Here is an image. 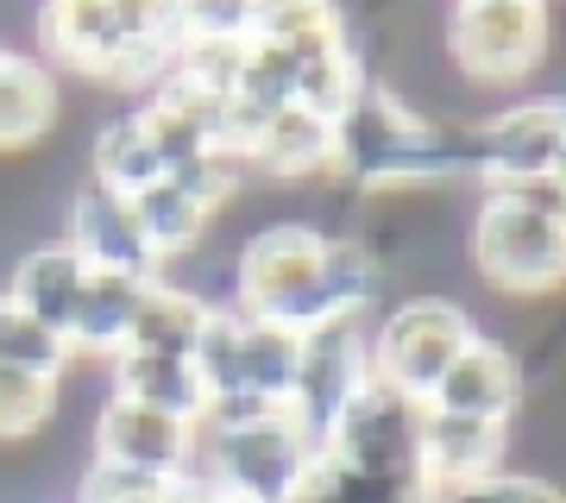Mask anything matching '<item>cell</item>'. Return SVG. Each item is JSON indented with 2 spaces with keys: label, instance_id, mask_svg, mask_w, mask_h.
I'll return each mask as SVG.
<instances>
[{
  "label": "cell",
  "instance_id": "15",
  "mask_svg": "<svg viewBox=\"0 0 566 503\" xmlns=\"http://www.w3.org/2000/svg\"><path fill=\"white\" fill-rule=\"evenodd\" d=\"M63 126V88L51 76V63L7 51L0 57V151L20 158V151H44Z\"/></svg>",
  "mask_w": 566,
  "mask_h": 503
},
{
  "label": "cell",
  "instance_id": "10",
  "mask_svg": "<svg viewBox=\"0 0 566 503\" xmlns=\"http://www.w3.org/2000/svg\"><path fill=\"white\" fill-rule=\"evenodd\" d=\"M523 397H528L523 353H516L510 340H497V334H479L460 359L447 365V378L434 384L428 409H441V416H465V422L510 428L516 416H523Z\"/></svg>",
  "mask_w": 566,
  "mask_h": 503
},
{
  "label": "cell",
  "instance_id": "28",
  "mask_svg": "<svg viewBox=\"0 0 566 503\" xmlns=\"http://www.w3.org/2000/svg\"><path fill=\"white\" fill-rule=\"evenodd\" d=\"M145 126V139H151V158H158V170L170 177V170H182V164L208 158V139L196 120H182V114H170V107H158V101H145V107H133Z\"/></svg>",
  "mask_w": 566,
  "mask_h": 503
},
{
  "label": "cell",
  "instance_id": "24",
  "mask_svg": "<svg viewBox=\"0 0 566 503\" xmlns=\"http://www.w3.org/2000/svg\"><path fill=\"white\" fill-rule=\"evenodd\" d=\"M63 416V384L39 371H0V453L32 447Z\"/></svg>",
  "mask_w": 566,
  "mask_h": 503
},
{
  "label": "cell",
  "instance_id": "23",
  "mask_svg": "<svg viewBox=\"0 0 566 503\" xmlns=\"http://www.w3.org/2000/svg\"><path fill=\"white\" fill-rule=\"evenodd\" d=\"M322 290H327V302H334V315L365 322V315L385 302L390 271L359 233H327V245H322Z\"/></svg>",
  "mask_w": 566,
  "mask_h": 503
},
{
  "label": "cell",
  "instance_id": "29",
  "mask_svg": "<svg viewBox=\"0 0 566 503\" xmlns=\"http://www.w3.org/2000/svg\"><path fill=\"white\" fill-rule=\"evenodd\" d=\"M434 503H566V491L554 479H542V472H497V479L485 484H465V491H453V497H434Z\"/></svg>",
  "mask_w": 566,
  "mask_h": 503
},
{
  "label": "cell",
  "instance_id": "30",
  "mask_svg": "<svg viewBox=\"0 0 566 503\" xmlns=\"http://www.w3.org/2000/svg\"><path fill=\"white\" fill-rule=\"evenodd\" d=\"M485 201H504V208H523V214H542V221H560V177H516V182H485Z\"/></svg>",
  "mask_w": 566,
  "mask_h": 503
},
{
  "label": "cell",
  "instance_id": "32",
  "mask_svg": "<svg viewBox=\"0 0 566 503\" xmlns=\"http://www.w3.org/2000/svg\"><path fill=\"white\" fill-rule=\"evenodd\" d=\"M560 177H566V151H560Z\"/></svg>",
  "mask_w": 566,
  "mask_h": 503
},
{
  "label": "cell",
  "instance_id": "6",
  "mask_svg": "<svg viewBox=\"0 0 566 503\" xmlns=\"http://www.w3.org/2000/svg\"><path fill=\"white\" fill-rule=\"evenodd\" d=\"M416 409H422V402H403L378 378H365L359 390L346 397V409L334 416L322 453L340 465V472H353V479L416 491Z\"/></svg>",
  "mask_w": 566,
  "mask_h": 503
},
{
  "label": "cell",
  "instance_id": "20",
  "mask_svg": "<svg viewBox=\"0 0 566 503\" xmlns=\"http://www.w3.org/2000/svg\"><path fill=\"white\" fill-rule=\"evenodd\" d=\"M133 221H139L145 245H151V259H158V277H164V264H182L189 252H202L208 233H214V221H208L170 177H158L151 189L133 196Z\"/></svg>",
  "mask_w": 566,
  "mask_h": 503
},
{
  "label": "cell",
  "instance_id": "31",
  "mask_svg": "<svg viewBox=\"0 0 566 503\" xmlns=\"http://www.w3.org/2000/svg\"><path fill=\"white\" fill-rule=\"evenodd\" d=\"M560 233H566V177H560Z\"/></svg>",
  "mask_w": 566,
  "mask_h": 503
},
{
  "label": "cell",
  "instance_id": "16",
  "mask_svg": "<svg viewBox=\"0 0 566 503\" xmlns=\"http://www.w3.org/2000/svg\"><path fill=\"white\" fill-rule=\"evenodd\" d=\"M151 277H120V271H88L76 302V322L63 334L70 359H114L126 353V334H133V315H139V296Z\"/></svg>",
  "mask_w": 566,
  "mask_h": 503
},
{
  "label": "cell",
  "instance_id": "25",
  "mask_svg": "<svg viewBox=\"0 0 566 503\" xmlns=\"http://www.w3.org/2000/svg\"><path fill=\"white\" fill-rule=\"evenodd\" d=\"M245 114H259L264 126L277 120L283 107H296V63L290 51L271 39H245V57H240V76H233V95Z\"/></svg>",
  "mask_w": 566,
  "mask_h": 503
},
{
  "label": "cell",
  "instance_id": "11",
  "mask_svg": "<svg viewBox=\"0 0 566 503\" xmlns=\"http://www.w3.org/2000/svg\"><path fill=\"white\" fill-rule=\"evenodd\" d=\"M57 240L70 245L88 271L158 277V259H151L139 221H133V201L107 196L102 182H76V189H70V208H63V233H57Z\"/></svg>",
  "mask_w": 566,
  "mask_h": 503
},
{
  "label": "cell",
  "instance_id": "26",
  "mask_svg": "<svg viewBox=\"0 0 566 503\" xmlns=\"http://www.w3.org/2000/svg\"><path fill=\"white\" fill-rule=\"evenodd\" d=\"M189 371H196L208 402L240 390V308H233V302H214V308H208L202 334L189 346Z\"/></svg>",
  "mask_w": 566,
  "mask_h": 503
},
{
  "label": "cell",
  "instance_id": "9",
  "mask_svg": "<svg viewBox=\"0 0 566 503\" xmlns=\"http://www.w3.org/2000/svg\"><path fill=\"white\" fill-rule=\"evenodd\" d=\"M472 151H479V189L516 177H560L566 101H523V107L491 114L472 126Z\"/></svg>",
  "mask_w": 566,
  "mask_h": 503
},
{
  "label": "cell",
  "instance_id": "13",
  "mask_svg": "<svg viewBox=\"0 0 566 503\" xmlns=\"http://www.w3.org/2000/svg\"><path fill=\"white\" fill-rule=\"evenodd\" d=\"M290 51V63H296V107L303 114H315V120H340L346 107L359 101V88L371 76H365V63L353 57V39H346V13H334L327 25H315V32H303V39L283 44Z\"/></svg>",
  "mask_w": 566,
  "mask_h": 503
},
{
  "label": "cell",
  "instance_id": "33",
  "mask_svg": "<svg viewBox=\"0 0 566 503\" xmlns=\"http://www.w3.org/2000/svg\"><path fill=\"white\" fill-rule=\"evenodd\" d=\"M0 57H7V44H0Z\"/></svg>",
  "mask_w": 566,
  "mask_h": 503
},
{
  "label": "cell",
  "instance_id": "18",
  "mask_svg": "<svg viewBox=\"0 0 566 503\" xmlns=\"http://www.w3.org/2000/svg\"><path fill=\"white\" fill-rule=\"evenodd\" d=\"M245 170L264 182H315V177H334V126L303 114V107H283L277 120L259 133Z\"/></svg>",
  "mask_w": 566,
  "mask_h": 503
},
{
  "label": "cell",
  "instance_id": "3",
  "mask_svg": "<svg viewBox=\"0 0 566 503\" xmlns=\"http://www.w3.org/2000/svg\"><path fill=\"white\" fill-rule=\"evenodd\" d=\"M547 51H554V13L542 0H465V7H447L441 57L460 82L516 88L523 76L542 70Z\"/></svg>",
  "mask_w": 566,
  "mask_h": 503
},
{
  "label": "cell",
  "instance_id": "22",
  "mask_svg": "<svg viewBox=\"0 0 566 503\" xmlns=\"http://www.w3.org/2000/svg\"><path fill=\"white\" fill-rule=\"evenodd\" d=\"M296 365H303V334H290V327H277V322H252V315H240V390L264 397L271 409H290Z\"/></svg>",
  "mask_w": 566,
  "mask_h": 503
},
{
  "label": "cell",
  "instance_id": "27",
  "mask_svg": "<svg viewBox=\"0 0 566 503\" xmlns=\"http://www.w3.org/2000/svg\"><path fill=\"white\" fill-rule=\"evenodd\" d=\"M70 346L51 334V327H39L32 315H20L13 302L0 296V371H39V378H70Z\"/></svg>",
  "mask_w": 566,
  "mask_h": 503
},
{
  "label": "cell",
  "instance_id": "1",
  "mask_svg": "<svg viewBox=\"0 0 566 503\" xmlns=\"http://www.w3.org/2000/svg\"><path fill=\"white\" fill-rule=\"evenodd\" d=\"M322 245L327 227L315 221H264L233 252V308L252 322H277L290 334L334 322V302L322 290Z\"/></svg>",
  "mask_w": 566,
  "mask_h": 503
},
{
  "label": "cell",
  "instance_id": "21",
  "mask_svg": "<svg viewBox=\"0 0 566 503\" xmlns=\"http://www.w3.org/2000/svg\"><path fill=\"white\" fill-rule=\"evenodd\" d=\"M164 170L158 158H151V139H145L139 114H107V120H95V139H88V182H102L107 196H139V189H151Z\"/></svg>",
  "mask_w": 566,
  "mask_h": 503
},
{
  "label": "cell",
  "instance_id": "2",
  "mask_svg": "<svg viewBox=\"0 0 566 503\" xmlns=\"http://www.w3.org/2000/svg\"><path fill=\"white\" fill-rule=\"evenodd\" d=\"M315 447L290 416H264L252 428H196V453L182 479L208 503H283Z\"/></svg>",
  "mask_w": 566,
  "mask_h": 503
},
{
  "label": "cell",
  "instance_id": "4",
  "mask_svg": "<svg viewBox=\"0 0 566 503\" xmlns=\"http://www.w3.org/2000/svg\"><path fill=\"white\" fill-rule=\"evenodd\" d=\"M485 327L479 315L453 296H409L397 302L378 334H371V378L397 390L403 402H428L434 384L447 378V365L460 359L465 346L479 340Z\"/></svg>",
  "mask_w": 566,
  "mask_h": 503
},
{
  "label": "cell",
  "instance_id": "8",
  "mask_svg": "<svg viewBox=\"0 0 566 503\" xmlns=\"http://www.w3.org/2000/svg\"><path fill=\"white\" fill-rule=\"evenodd\" d=\"M510 428L497 422H465V416H441V409H416V503L453 497L465 484H485L510 472Z\"/></svg>",
  "mask_w": 566,
  "mask_h": 503
},
{
  "label": "cell",
  "instance_id": "17",
  "mask_svg": "<svg viewBox=\"0 0 566 503\" xmlns=\"http://www.w3.org/2000/svg\"><path fill=\"white\" fill-rule=\"evenodd\" d=\"M107 397L158 409V416H170L182 428H202V409H208L189 359H158V353H114L107 359Z\"/></svg>",
  "mask_w": 566,
  "mask_h": 503
},
{
  "label": "cell",
  "instance_id": "19",
  "mask_svg": "<svg viewBox=\"0 0 566 503\" xmlns=\"http://www.w3.org/2000/svg\"><path fill=\"white\" fill-rule=\"evenodd\" d=\"M208 322V302L189 296L177 277H151L139 296V315H133V334H126V353H158V359H189V346Z\"/></svg>",
  "mask_w": 566,
  "mask_h": 503
},
{
  "label": "cell",
  "instance_id": "12",
  "mask_svg": "<svg viewBox=\"0 0 566 503\" xmlns=\"http://www.w3.org/2000/svg\"><path fill=\"white\" fill-rule=\"evenodd\" d=\"M88 434H95V460L133 465V472H151V479H182L189 453H196V428L170 422L158 409H139L126 397L95 402V428Z\"/></svg>",
  "mask_w": 566,
  "mask_h": 503
},
{
  "label": "cell",
  "instance_id": "7",
  "mask_svg": "<svg viewBox=\"0 0 566 503\" xmlns=\"http://www.w3.org/2000/svg\"><path fill=\"white\" fill-rule=\"evenodd\" d=\"M365 378H371V334H365V322L334 315V322L303 334V365H296V390H290V409L283 416L303 428V441L315 453H322L334 416L346 409V397Z\"/></svg>",
  "mask_w": 566,
  "mask_h": 503
},
{
  "label": "cell",
  "instance_id": "14",
  "mask_svg": "<svg viewBox=\"0 0 566 503\" xmlns=\"http://www.w3.org/2000/svg\"><path fill=\"white\" fill-rule=\"evenodd\" d=\"M82 283H88V264H82L63 240H39V245H25L20 259L7 264L0 296L13 302L20 315H32L39 327H51V334L63 340V334H70V322H76Z\"/></svg>",
  "mask_w": 566,
  "mask_h": 503
},
{
  "label": "cell",
  "instance_id": "5",
  "mask_svg": "<svg viewBox=\"0 0 566 503\" xmlns=\"http://www.w3.org/2000/svg\"><path fill=\"white\" fill-rule=\"evenodd\" d=\"M472 271L485 277V290H497L504 302H547L566 290V233L560 221L504 208V201L479 196L472 214V245H465Z\"/></svg>",
  "mask_w": 566,
  "mask_h": 503
}]
</instances>
